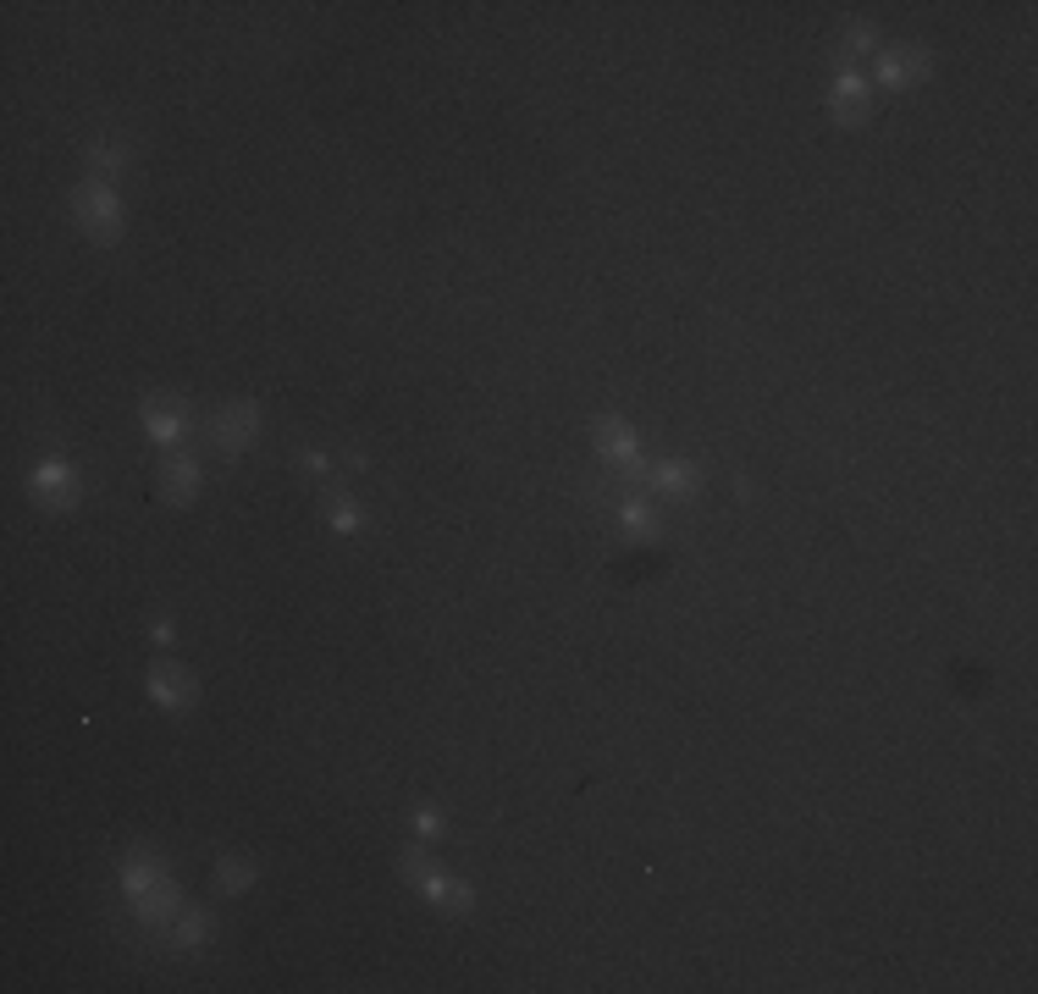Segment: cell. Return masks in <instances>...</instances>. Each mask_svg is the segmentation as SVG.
Listing matches in <instances>:
<instances>
[{"label": "cell", "instance_id": "5", "mask_svg": "<svg viewBox=\"0 0 1038 994\" xmlns=\"http://www.w3.org/2000/svg\"><path fill=\"white\" fill-rule=\"evenodd\" d=\"M149 697H155L160 708L182 712V708H194L199 686L188 680V669H177V663H155V669H149Z\"/></svg>", "mask_w": 1038, "mask_h": 994}, {"label": "cell", "instance_id": "6", "mask_svg": "<svg viewBox=\"0 0 1038 994\" xmlns=\"http://www.w3.org/2000/svg\"><path fill=\"white\" fill-rule=\"evenodd\" d=\"M829 111H834L840 122H862V117L873 111V83L857 78V72H846V78L834 83V95H829Z\"/></svg>", "mask_w": 1038, "mask_h": 994}, {"label": "cell", "instance_id": "14", "mask_svg": "<svg viewBox=\"0 0 1038 994\" xmlns=\"http://www.w3.org/2000/svg\"><path fill=\"white\" fill-rule=\"evenodd\" d=\"M216 884H221L227 895H238V889H249V884H255V867H249V862H233V856H227V862L216 867Z\"/></svg>", "mask_w": 1038, "mask_h": 994}, {"label": "cell", "instance_id": "12", "mask_svg": "<svg viewBox=\"0 0 1038 994\" xmlns=\"http://www.w3.org/2000/svg\"><path fill=\"white\" fill-rule=\"evenodd\" d=\"M89 166H95V171H100V183H106L111 171H122V166H128V149H122V144H117V139H100V144H89Z\"/></svg>", "mask_w": 1038, "mask_h": 994}, {"label": "cell", "instance_id": "2", "mask_svg": "<svg viewBox=\"0 0 1038 994\" xmlns=\"http://www.w3.org/2000/svg\"><path fill=\"white\" fill-rule=\"evenodd\" d=\"M72 216H78V227H83L95 244H117V238H122V199H117L100 177H89V183L72 188Z\"/></svg>", "mask_w": 1038, "mask_h": 994}, {"label": "cell", "instance_id": "11", "mask_svg": "<svg viewBox=\"0 0 1038 994\" xmlns=\"http://www.w3.org/2000/svg\"><path fill=\"white\" fill-rule=\"evenodd\" d=\"M619 520H624V531H630V537H641V542H652V537H658V514L641 503V492H630V498L619 503Z\"/></svg>", "mask_w": 1038, "mask_h": 994}, {"label": "cell", "instance_id": "17", "mask_svg": "<svg viewBox=\"0 0 1038 994\" xmlns=\"http://www.w3.org/2000/svg\"><path fill=\"white\" fill-rule=\"evenodd\" d=\"M332 525H337V531H359V514H354L348 503H332Z\"/></svg>", "mask_w": 1038, "mask_h": 994}, {"label": "cell", "instance_id": "13", "mask_svg": "<svg viewBox=\"0 0 1038 994\" xmlns=\"http://www.w3.org/2000/svg\"><path fill=\"white\" fill-rule=\"evenodd\" d=\"M652 481H658L663 492H696V470H691V464H680V459L658 464V470H652Z\"/></svg>", "mask_w": 1038, "mask_h": 994}, {"label": "cell", "instance_id": "1", "mask_svg": "<svg viewBox=\"0 0 1038 994\" xmlns=\"http://www.w3.org/2000/svg\"><path fill=\"white\" fill-rule=\"evenodd\" d=\"M122 889L134 895V912L145 917L149 928H160L177 912V884L166 878V867H155L149 856H128L122 862Z\"/></svg>", "mask_w": 1038, "mask_h": 994}, {"label": "cell", "instance_id": "9", "mask_svg": "<svg viewBox=\"0 0 1038 994\" xmlns=\"http://www.w3.org/2000/svg\"><path fill=\"white\" fill-rule=\"evenodd\" d=\"M33 498H45V503H56V509H61V503H72V498H78L72 470H67V464H56V459H50V464H39V470H33Z\"/></svg>", "mask_w": 1038, "mask_h": 994}, {"label": "cell", "instance_id": "8", "mask_svg": "<svg viewBox=\"0 0 1038 994\" xmlns=\"http://www.w3.org/2000/svg\"><path fill=\"white\" fill-rule=\"evenodd\" d=\"M194 486H199V464L188 453H166V464H160V498L166 503H188Z\"/></svg>", "mask_w": 1038, "mask_h": 994}, {"label": "cell", "instance_id": "15", "mask_svg": "<svg viewBox=\"0 0 1038 994\" xmlns=\"http://www.w3.org/2000/svg\"><path fill=\"white\" fill-rule=\"evenodd\" d=\"M205 934H210L205 912H188V917L177 923V945H182V951H199V945H205Z\"/></svg>", "mask_w": 1038, "mask_h": 994}, {"label": "cell", "instance_id": "16", "mask_svg": "<svg viewBox=\"0 0 1038 994\" xmlns=\"http://www.w3.org/2000/svg\"><path fill=\"white\" fill-rule=\"evenodd\" d=\"M879 39H873V28H851V39L840 45V61H857V56H868Z\"/></svg>", "mask_w": 1038, "mask_h": 994}, {"label": "cell", "instance_id": "10", "mask_svg": "<svg viewBox=\"0 0 1038 994\" xmlns=\"http://www.w3.org/2000/svg\"><path fill=\"white\" fill-rule=\"evenodd\" d=\"M922 72H928V50L900 45V50H884V56H879V83H911V78H922Z\"/></svg>", "mask_w": 1038, "mask_h": 994}, {"label": "cell", "instance_id": "4", "mask_svg": "<svg viewBox=\"0 0 1038 994\" xmlns=\"http://www.w3.org/2000/svg\"><path fill=\"white\" fill-rule=\"evenodd\" d=\"M255 431H260V415H255V404H227L221 415H216V426H210V436H216V447L227 453V459H238L249 442H255Z\"/></svg>", "mask_w": 1038, "mask_h": 994}, {"label": "cell", "instance_id": "7", "mask_svg": "<svg viewBox=\"0 0 1038 994\" xmlns=\"http://www.w3.org/2000/svg\"><path fill=\"white\" fill-rule=\"evenodd\" d=\"M145 426H149V436H155L160 447H177V442H182V404L149 393L145 398Z\"/></svg>", "mask_w": 1038, "mask_h": 994}, {"label": "cell", "instance_id": "3", "mask_svg": "<svg viewBox=\"0 0 1038 994\" xmlns=\"http://www.w3.org/2000/svg\"><path fill=\"white\" fill-rule=\"evenodd\" d=\"M398 867H404V878H409V884H421V895H426V900H437V906H447V912H469V906H475V895H469L464 884H447L443 873L426 862V852H404V862H398Z\"/></svg>", "mask_w": 1038, "mask_h": 994}]
</instances>
